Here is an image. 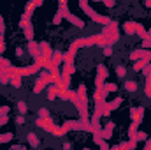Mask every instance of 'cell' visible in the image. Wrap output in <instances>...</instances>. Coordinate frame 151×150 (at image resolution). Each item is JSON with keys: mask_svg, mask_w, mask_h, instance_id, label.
Listing matches in <instances>:
<instances>
[{"mask_svg": "<svg viewBox=\"0 0 151 150\" xmlns=\"http://www.w3.org/2000/svg\"><path fill=\"white\" fill-rule=\"evenodd\" d=\"M79 7H81V9H83V11H84V12L88 14V18H90V20H93L95 23H100V25L107 27V25H109V23L113 21V20L109 18V16L99 14V12H97V11L93 9V7H90V2H88V0H81V2H79Z\"/></svg>", "mask_w": 151, "mask_h": 150, "instance_id": "cell-1", "label": "cell"}, {"mask_svg": "<svg viewBox=\"0 0 151 150\" xmlns=\"http://www.w3.org/2000/svg\"><path fill=\"white\" fill-rule=\"evenodd\" d=\"M58 9L62 11V14H63V20H67L70 25H74V27H77V28H84V21H83L81 18H77L76 14H72V12L69 11V4H67L65 0L58 2Z\"/></svg>", "mask_w": 151, "mask_h": 150, "instance_id": "cell-2", "label": "cell"}, {"mask_svg": "<svg viewBox=\"0 0 151 150\" xmlns=\"http://www.w3.org/2000/svg\"><path fill=\"white\" fill-rule=\"evenodd\" d=\"M102 36L107 41V46H113L114 42H118L119 41V27H118V21H111L107 27H104Z\"/></svg>", "mask_w": 151, "mask_h": 150, "instance_id": "cell-3", "label": "cell"}, {"mask_svg": "<svg viewBox=\"0 0 151 150\" xmlns=\"http://www.w3.org/2000/svg\"><path fill=\"white\" fill-rule=\"evenodd\" d=\"M37 125H39V127H42L46 133L53 134V136H62V129L53 122V118H51V117H49V118H46V120L37 118Z\"/></svg>", "mask_w": 151, "mask_h": 150, "instance_id": "cell-4", "label": "cell"}, {"mask_svg": "<svg viewBox=\"0 0 151 150\" xmlns=\"http://www.w3.org/2000/svg\"><path fill=\"white\" fill-rule=\"evenodd\" d=\"M40 5H42V0L28 2V4L25 5V12H23V16H21V20H19V27H21V28H23L25 25H28V23H30V16H32L34 9H35V7H40Z\"/></svg>", "mask_w": 151, "mask_h": 150, "instance_id": "cell-5", "label": "cell"}, {"mask_svg": "<svg viewBox=\"0 0 151 150\" xmlns=\"http://www.w3.org/2000/svg\"><path fill=\"white\" fill-rule=\"evenodd\" d=\"M123 101H125V99H123V97H119V95H118V97H114L113 101H106V104H104V108H102V113H100V115H102V117H109L113 110L119 108V106L123 104Z\"/></svg>", "mask_w": 151, "mask_h": 150, "instance_id": "cell-6", "label": "cell"}, {"mask_svg": "<svg viewBox=\"0 0 151 150\" xmlns=\"http://www.w3.org/2000/svg\"><path fill=\"white\" fill-rule=\"evenodd\" d=\"M109 76V71H107V67L106 66H97V79H95V85H97V88H102L104 87V81H106V78Z\"/></svg>", "mask_w": 151, "mask_h": 150, "instance_id": "cell-7", "label": "cell"}, {"mask_svg": "<svg viewBox=\"0 0 151 150\" xmlns=\"http://www.w3.org/2000/svg\"><path fill=\"white\" fill-rule=\"evenodd\" d=\"M142 58H151V51L150 50H134L130 53V60H142Z\"/></svg>", "mask_w": 151, "mask_h": 150, "instance_id": "cell-8", "label": "cell"}, {"mask_svg": "<svg viewBox=\"0 0 151 150\" xmlns=\"http://www.w3.org/2000/svg\"><path fill=\"white\" fill-rule=\"evenodd\" d=\"M142 73H144V78H146L144 94H146V97H150L151 99V66H146V67L142 69Z\"/></svg>", "mask_w": 151, "mask_h": 150, "instance_id": "cell-9", "label": "cell"}, {"mask_svg": "<svg viewBox=\"0 0 151 150\" xmlns=\"http://www.w3.org/2000/svg\"><path fill=\"white\" fill-rule=\"evenodd\" d=\"M28 51H30V55L35 58V62L42 60V53H40V46H39V42H35V41L28 42Z\"/></svg>", "mask_w": 151, "mask_h": 150, "instance_id": "cell-10", "label": "cell"}, {"mask_svg": "<svg viewBox=\"0 0 151 150\" xmlns=\"http://www.w3.org/2000/svg\"><path fill=\"white\" fill-rule=\"evenodd\" d=\"M60 90H62V85H60V83H53V85H49V87H47V99H49V101H55V99L58 97Z\"/></svg>", "mask_w": 151, "mask_h": 150, "instance_id": "cell-11", "label": "cell"}, {"mask_svg": "<svg viewBox=\"0 0 151 150\" xmlns=\"http://www.w3.org/2000/svg\"><path fill=\"white\" fill-rule=\"evenodd\" d=\"M113 131H114V122H109L107 125L102 127V131H100L99 134L102 136V140H111V138H113Z\"/></svg>", "mask_w": 151, "mask_h": 150, "instance_id": "cell-12", "label": "cell"}, {"mask_svg": "<svg viewBox=\"0 0 151 150\" xmlns=\"http://www.w3.org/2000/svg\"><path fill=\"white\" fill-rule=\"evenodd\" d=\"M40 46V53H42V60H49L53 57V50L49 46V42H39Z\"/></svg>", "mask_w": 151, "mask_h": 150, "instance_id": "cell-13", "label": "cell"}, {"mask_svg": "<svg viewBox=\"0 0 151 150\" xmlns=\"http://www.w3.org/2000/svg\"><path fill=\"white\" fill-rule=\"evenodd\" d=\"M123 30H125L127 36H135V32H137V21H127V23H123Z\"/></svg>", "mask_w": 151, "mask_h": 150, "instance_id": "cell-14", "label": "cell"}, {"mask_svg": "<svg viewBox=\"0 0 151 150\" xmlns=\"http://www.w3.org/2000/svg\"><path fill=\"white\" fill-rule=\"evenodd\" d=\"M27 141H28V145H30L32 149H37L39 145H40V140H39V136L35 133H28V134H27Z\"/></svg>", "mask_w": 151, "mask_h": 150, "instance_id": "cell-15", "label": "cell"}, {"mask_svg": "<svg viewBox=\"0 0 151 150\" xmlns=\"http://www.w3.org/2000/svg\"><path fill=\"white\" fill-rule=\"evenodd\" d=\"M135 147H137V141H132V140H130V141H123V143L116 145L114 149L116 150H134Z\"/></svg>", "mask_w": 151, "mask_h": 150, "instance_id": "cell-16", "label": "cell"}, {"mask_svg": "<svg viewBox=\"0 0 151 150\" xmlns=\"http://www.w3.org/2000/svg\"><path fill=\"white\" fill-rule=\"evenodd\" d=\"M76 94H77V99H79L81 103L88 104V97H86V87H84V85H79V88L76 90Z\"/></svg>", "mask_w": 151, "mask_h": 150, "instance_id": "cell-17", "label": "cell"}, {"mask_svg": "<svg viewBox=\"0 0 151 150\" xmlns=\"http://www.w3.org/2000/svg\"><path fill=\"white\" fill-rule=\"evenodd\" d=\"M23 32H25V37H27L28 42H32V41H34V25H32V23L25 25V27H23Z\"/></svg>", "mask_w": 151, "mask_h": 150, "instance_id": "cell-18", "label": "cell"}, {"mask_svg": "<svg viewBox=\"0 0 151 150\" xmlns=\"http://www.w3.org/2000/svg\"><path fill=\"white\" fill-rule=\"evenodd\" d=\"M51 62H53L56 67H60V64H63V53H62V51H53Z\"/></svg>", "mask_w": 151, "mask_h": 150, "instance_id": "cell-19", "label": "cell"}, {"mask_svg": "<svg viewBox=\"0 0 151 150\" xmlns=\"http://www.w3.org/2000/svg\"><path fill=\"white\" fill-rule=\"evenodd\" d=\"M44 88H47V83L42 78H39L37 81H35V85H34V94H40Z\"/></svg>", "mask_w": 151, "mask_h": 150, "instance_id": "cell-20", "label": "cell"}, {"mask_svg": "<svg viewBox=\"0 0 151 150\" xmlns=\"http://www.w3.org/2000/svg\"><path fill=\"white\" fill-rule=\"evenodd\" d=\"M151 64V58H142V60H137L135 62V66H134V71L137 73V71H142L146 66H150Z\"/></svg>", "mask_w": 151, "mask_h": 150, "instance_id": "cell-21", "label": "cell"}, {"mask_svg": "<svg viewBox=\"0 0 151 150\" xmlns=\"http://www.w3.org/2000/svg\"><path fill=\"white\" fill-rule=\"evenodd\" d=\"M4 32H5V27H4V21L0 23V55L5 51V39H4Z\"/></svg>", "mask_w": 151, "mask_h": 150, "instance_id": "cell-22", "label": "cell"}, {"mask_svg": "<svg viewBox=\"0 0 151 150\" xmlns=\"http://www.w3.org/2000/svg\"><path fill=\"white\" fill-rule=\"evenodd\" d=\"M16 108H18V111H19V115H23V117H25V115L28 113V106H27V103H25V101H21V99L18 101Z\"/></svg>", "mask_w": 151, "mask_h": 150, "instance_id": "cell-23", "label": "cell"}, {"mask_svg": "<svg viewBox=\"0 0 151 150\" xmlns=\"http://www.w3.org/2000/svg\"><path fill=\"white\" fill-rule=\"evenodd\" d=\"M11 85H12V87H16V88H19V87L23 85V79H21V76L11 74Z\"/></svg>", "mask_w": 151, "mask_h": 150, "instance_id": "cell-24", "label": "cell"}, {"mask_svg": "<svg viewBox=\"0 0 151 150\" xmlns=\"http://www.w3.org/2000/svg\"><path fill=\"white\" fill-rule=\"evenodd\" d=\"M135 34H137L141 39H148V30H146L141 23H137V32H135Z\"/></svg>", "mask_w": 151, "mask_h": 150, "instance_id": "cell-25", "label": "cell"}, {"mask_svg": "<svg viewBox=\"0 0 151 150\" xmlns=\"http://www.w3.org/2000/svg\"><path fill=\"white\" fill-rule=\"evenodd\" d=\"M137 88H139L137 81H127V83H125V90H127V92H135Z\"/></svg>", "mask_w": 151, "mask_h": 150, "instance_id": "cell-26", "label": "cell"}, {"mask_svg": "<svg viewBox=\"0 0 151 150\" xmlns=\"http://www.w3.org/2000/svg\"><path fill=\"white\" fill-rule=\"evenodd\" d=\"M12 138H14V134H12V133L0 134V145H2V143H9V141H12Z\"/></svg>", "mask_w": 151, "mask_h": 150, "instance_id": "cell-27", "label": "cell"}, {"mask_svg": "<svg viewBox=\"0 0 151 150\" xmlns=\"http://www.w3.org/2000/svg\"><path fill=\"white\" fill-rule=\"evenodd\" d=\"M37 113H39V118H42V120H46V118H49V117H51L47 108H39Z\"/></svg>", "mask_w": 151, "mask_h": 150, "instance_id": "cell-28", "label": "cell"}, {"mask_svg": "<svg viewBox=\"0 0 151 150\" xmlns=\"http://www.w3.org/2000/svg\"><path fill=\"white\" fill-rule=\"evenodd\" d=\"M116 74H118V78H125L127 76V67L125 66H116Z\"/></svg>", "mask_w": 151, "mask_h": 150, "instance_id": "cell-29", "label": "cell"}, {"mask_svg": "<svg viewBox=\"0 0 151 150\" xmlns=\"http://www.w3.org/2000/svg\"><path fill=\"white\" fill-rule=\"evenodd\" d=\"M62 20H63V14H62V11L58 9V11H56V14H55V18H53V25H60V23H62Z\"/></svg>", "mask_w": 151, "mask_h": 150, "instance_id": "cell-30", "label": "cell"}, {"mask_svg": "<svg viewBox=\"0 0 151 150\" xmlns=\"http://www.w3.org/2000/svg\"><path fill=\"white\" fill-rule=\"evenodd\" d=\"M142 140H148V134H146V133H139V131H137V134L132 138V141H137V143L142 141Z\"/></svg>", "mask_w": 151, "mask_h": 150, "instance_id": "cell-31", "label": "cell"}, {"mask_svg": "<svg viewBox=\"0 0 151 150\" xmlns=\"http://www.w3.org/2000/svg\"><path fill=\"white\" fill-rule=\"evenodd\" d=\"M104 50V55L106 57H111L113 55V46H106V48H102Z\"/></svg>", "mask_w": 151, "mask_h": 150, "instance_id": "cell-32", "label": "cell"}, {"mask_svg": "<svg viewBox=\"0 0 151 150\" xmlns=\"http://www.w3.org/2000/svg\"><path fill=\"white\" fill-rule=\"evenodd\" d=\"M102 141H104V140H102V136H100L99 133H97V134H93V143H97V145H100Z\"/></svg>", "mask_w": 151, "mask_h": 150, "instance_id": "cell-33", "label": "cell"}, {"mask_svg": "<svg viewBox=\"0 0 151 150\" xmlns=\"http://www.w3.org/2000/svg\"><path fill=\"white\" fill-rule=\"evenodd\" d=\"M9 111H11V108H9V106H2V108H0V117H5Z\"/></svg>", "mask_w": 151, "mask_h": 150, "instance_id": "cell-34", "label": "cell"}, {"mask_svg": "<svg viewBox=\"0 0 151 150\" xmlns=\"http://www.w3.org/2000/svg\"><path fill=\"white\" fill-rule=\"evenodd\" d=\"M16 124H18V125H23V124H25V117H23V115H18V117H16Z\"/></svg>", "mask_w": 151, "mask_h": 150, "instance_id": "cell-35", "label": "cell"}, {"mask_svg": "<svg viewBox=\"0 0 151 150\" xmlns=\"http://www.w3.org/2000/svg\"><path fill=\"white\" fill-rule=\"evenodd\" d=\"M102 4H104L106 7H114V5H116V2H113V0H102Z\"/></svg>", "mask_w": 151, "mask_h": 150, "instance_id": "cell-36", "label": "cell"}, {"mask_svg": "<svg viewBox=\"0 0 151 150\" xmlns=\"http://www.w3.org/2000/svg\"><path fill=\"white\" fill-rule=\"evenodd\" d=\"M9 122V115H5V117H0V125H5Z\"/></svg>", "mask_w": 151, "mask_h": 150, "instance_id": "cell-37", "label": "cell"}, {"mask_svg": "<svg viewBox=\"0 0 151 150\" xmlns=\"http://www.w3.org/2000/svg\"><path fill=\"white\" fill-rule=\"evenodd\" d=\"M11 150H27V147H25V145H12Z\"/></svg>", "mask_w": 151, "mask_h": 150, "instance_id": "cell-38", "label": "cell"}, {"mask_svg": "<svg viewBox=\"0 0 151 150\" xmlns=\"http://www.w3.org/2000/svg\"><path fill=\"white\" fill-rule=\"evenodd\" d=\"M72 149V143L70 141H63V150H70Z\"/></svg>", "mask_w": 151, "mask_h": 150, "instance_id": "cell-39", "label": "cell"}, {"mask_svg": "<svg viewBox=\"0 0 151 150\" xmlns=\"http://www.w3.org/2000/svg\"><path fill=\"white\" fill-rule=\"evenodd\" d=\"M23 53H25V51H23V48H19V46H18V48H16V57H23Z\"/></svg>", "mask_w": 151, "mask_h": 150, "instance_id": "cell-40", "label": "cell"}, {"mask_svg": "<svg viewBox=\"0 0 151 150\" xmlns=\"http://www.w3.org/2000/svg\"><path fill=\"white\" fill-rule=\"evenodd\" d=\"M99 147H100V150H111V149H109V145H107L106 141H102V143H100Z\"/></svg>", "mask_w": 151, "mask_h": 150, "instance_id": "cell-41", "label": "cell"}, {"mask_svg": "<svg viewBox=\"0 0 151 150\" xmlns=\"http://www.w3.org/2000/svg\"><path fill=\"white\" fill-rule=\"evenodd\" d=\"M142 5H144V7H151V0H144Z\"/></svg>", "mask_w": 151, "mask_h": 150, "instance_id": "cell-42", "label": "cell"}, {"mask_svg": "<svg viewBox=\"0 0 151 150\" xmlns=\"http://www.w3.org/2000/svg\"><path fill=\"white\" fill-rule=\"evenodd\" d=\"M144 150H151V143H148V141H146V147H144Z\"/></svg>", "mask_w": 151, "mask_h": 150, "instance_id": "cell-43", "label": "cell"}, {"mask_svg": "<svg viewBox=\"0 0 151 150\" xmlns=\"http://www.w3.org/2000/svg\"><path fill=\"white\" fill-rule=\"evenodd\" d=\"M148 37H151V28L148 30Z\"/></svg>", "mask_w": 151, "mask_h": 150, "instance_id": "cell-44", "label": "cell"}, {"mask_svg": "<svg viewBox=\"0 0 151 150\" xmlns=\"http://www.w3.org/2000/svg\"><path fill=\"white\" fill-rule=\"evenodd\" d=\"M148 143H151V140H148Z\"/></svg>", "mask_w": 151, "mask_h": 150, "instance_id": "cell-45", "label": "cell"}, {"mask_svg": "<svg viewBox=\"0 0 151 150\" xmlns=\"http://www.w3.org/2000/svg\"><path fill=\"white\" fill-rule=\"evenodd\" d=\"M83 150H90V149H83Z\"/></svg>", "mask_w": 151, "mask_h": 150, "instance_id": "cell-46", "label": "cell"}, {"mask_svg": "<svg viewBox=\"0 0 151 150\" xmlns=\"http://www.w3.org/2000/svg\"><path fill=\"white\" fill-rule=\"evenodd\" d=\"M150 66H151V64H150Z\"/></svg>", "mask_w": 151, "mask_h": 150, "instance_id": "cell-47", "label": "cell"}, {"mask_svg": "<svg viewBox=\"0 0 151 150\" xmlns=\"http://www.w3.org/2000/svg\"><path fill=\"white\" fill-rule=\"evenodd\" d=\"M9 150H11V149H9Z\"/></svg>", "mask_w": 151, "mask_h": 150, "instance_id": "cell-48", "label": "cell"}]
</instances>
